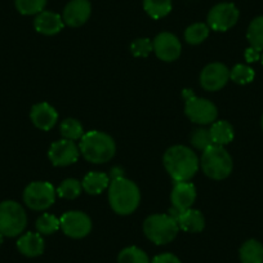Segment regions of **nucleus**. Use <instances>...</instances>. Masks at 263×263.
<instances>
[{
	"label": "nucleus",
	"mask_w": 263,
	"mask_h": 263,
	"mask_svg": "<svg viewBox=\"0 0 263 263\" xmlns=\"http://www.w3.org/2000/svg\"><path fill=\"white\" fill-rule=\"evenodd\" d=\"M163 163L169 176L176 182H190L200 166L196 154L182 145L169 147L164 154Z\"/></svg>",
	"instance_id": "nucleus-1"
},
{
	"label": "nucleus",
	"mask_w": 263,
	"mask_h": 263,
	"mask_svg": "<svg viewBox=\"0 0 263 263\" xmlns=\"http://www.w3.org/2000/svg\"><path fill=\"white\" fill-rule=\"evenodd\" d=\"M108 201L116 214L128 216L140 205V189L135 182L125 177L114 178L108 186Z\"/></svg>",
	"instance_id": "nucleus-2"
},
{
	"label": "nucleus",
	"mask_w": 263,
	"mask_h": 263,
	"mask_svg": "<svg viewBox=\"0 0 263 263\" xmlns=\"http://www.w3.org/2000/svg\"><path fill=\"white\" fill-rule=\"evenodd\" d=\"M79 150L89 163L103 164L114 158L116 146L108 135L100 130H90L84 133L80 140Z\"/></svg>",
	"instance_id": "nucleus-3"
},
{
	"label": "nucleus",
	"mask_w": 263,
	"mask_h": 263,
	"mask_svg": "<svg viewBox=\"0 0 263 263\" xmlns=\"http://www.w3.org/2000/svg\"><path fill=\"white\" fill-rule=\"evenodd\" d=\"M200 166L209 178L221 181L231 174L234 164L231 156L223 146L212 145L203 151Z\"/></svg>",
	"instance_id": "nucleus-4"
},
{
	"label": "nucleus",
	"mask_w": 263,
	"mask_h": 263,
	"mask_svg": "<svg viewBox=\"0 0 263 263\" xmlns=\"http://www.w3.org/2000/svg\"><path fill=\"white\" fill-rule=\"evenodd\" d=\"M179 227L169 214H153L143 222V232L156 245L169 244L178 235Z\"/></svg>",
	"instance_id": "nucleus-5"
},
{
	"label": "nucleus",
	"mask_w": 263,
	"mask_h": 263,
	"mask_svg": "<svg viewBox=\"0 0 263 263\" xmlns=\"http://www.w3.org/2000/svg\"><path fill=\"white\" fill-rule=\"evenodd\" d=\"M27 224L26 212L21 204L13 200L0 203V232L7 237H16L24 232Z\"/></svg>",
	"instance_id": "nucleus-6"
},
{
	"label": "nucleus",
	"mask_w": 263,
	"mask_h": 263,
	"mask_svg": "<svg viewBox=\"0 0 263 263\" xmlns=\"http://www.w3.org/2000/svg\"><path fill=\"white\" fill-rule=\"evenodd\" d=\"M182 95L186 98L184 112L190 120L200 125H209L216 121L218 111L214 103L205 98L196 97L190 89H184Z\"/></svg>",
	"instance_id": "nucleus-7"
},
{
	"label": "nucleus",
	"mask_w": 263,
	"mask_h": 263,
	"mask_svg": "<svg viewBox=\"0 0 263 263\" xmlns=\"http://www.w3.org/2000/svg\"><path fill=\"white\" fill-rule=\"evenodd\" d=\"M55 195L57 191L49 182H31L24 191V201L32 211H45L53 205Z\"/></svg>",
	"instance_id": "nucleus-8"
},
{
	"label": "nucleus",
	"mask_w": 263,
	"mask_h": 263,
	"mask_svg": "<svg viewBox=\"0 0 263 263\" xmlns=\"http://www.w3.org/2000/svg\"><path fill=\"white\" fill-rule=\"evenodd\" d=\"M61 230L66 236L72 239H83L92 231V221L84 212L70 211L60 218Z\"/></svg>",
	"instance_id": "nucleus-9"
},
{
	"label": "nucleus",
	"mask_w": 263,
	"mask_h": 263,
	"mask_svg": "<svg viewBox=\"0 0 263 263\" xmlns=\"http://www.w3.org/2000/svg\"><path fill=\"white\" fill-rule=\"evenodd\" d=\"M239 9L232 3H219L208 13V26L214 31H227L239 21Z\"/></svg>",
	"instance_id": "nucleus-10"
},
{
	"label": "nucleus",
	"mask_w": 263,
	"mask_h": 263,
	"mask_svg": "<svg viewBox=\"0 0 263 263\" xmlns=\"http://www.w3.org/2000/svg\"><path fill=\"white\" fill-rule=\"evenodd\" d=\"M230 80V70L223 63H209L200 74V84L208 92L222 89Z\"/></svg>",
	"instance_id": "nucleus-11"
},
{
	"label": "nucleus",
	"mask_w": 263,
	"mask_h": 263,
	"mask_svg": "<svg viewBox=\"0 0 263 263\" xmlns=\"http://www.w3.org/2000/svg\"><path fill=\"white\" fill-rule=\"evenodd\" d=\"M80 150L74 141L70 140H60L55 141L49 148V156L50 161L54 166H67L71 164L77 163L79 159Z\"/></svg>",
	"instance_id": "nucleus-12"
},
{
	"label": "nucleus",
	"mask_w": 263,
	"mask_h": 263,
	"mask_svg": "<svg viewBox=\"0 0 263 263\" xmlns=\"http://www.w3.org/2000/svg\"><path fill=\"white\" fill-rule=\"evenodd\" d=\"M154 52L159 60L165 62H173L178 60L182 52V45L178 37L172 32H160L154 39Z\"/></svg>",
	"instance_id": "nucleus-13"
},
{
	"label": "nucleus",
	"mask_w": 263,
	"mask_h": 263,
	"mask_svg": "<svg viewBox=\"0 0 263 263\" xmlns=\"http://www.w3.org/2000/svg\"><path fill=\"white\" fill-rule=\"evenodd\" d=\"M92 6L89 0H71L66 4L62 13L65 25L70 27H79L89 20Z\"/></svg>",
	"instance_id": "nucleus-14"
},
{
	"label": "nucleus",
	"mask_w": 263,
	"mask_h": 263,
	"mask_svg": "<svg viewBox=\"0 0 263 263\" xmlns=\"http://www.w3.org/2000/svg\"><path fill=\"white\" fill-rule=\"evenodd\" d=\"M196 200V187L191 182H176L171 194L173 208L183 212L190 209Z\"/></svg>",
	"instance_id": "nucleus-15"
},
{
	"label": "nucleus",
	"mask_w": 263,
	"mask_h": 263,
	"mask_svg": "<svg viewBox=\"0 0 263 263\" xmlns=\"http://www.w3.org/2000/svg\"><path fill=\"white\" fill-rule=\"evenodd\" d=\"M30 118L34 125L42 130H50L57 124L58 114L53 106L47 102H40L32 106Z\"/></svg>",
	"instance_id": "nucleus-16"
},
{
	"label": "nucleus",
	"mask_w": 263,
	"mask_h": 263,
	"mask_svg": "<svg viewBox=\"0 0 263 263\" xmlns=\"http://www.w3.org/2000/svg\"><path fill=\"white\" fill-rule=\"evenodd\" d=\"M65 26L62 16L50 11H43L36 14L34 20V27L39 34L55 35Z\"/></svg>",
	"instance_id": "nucleus-17"
},
{
	"label": "nucleus",
	"mask_w": 263,
	"mask_h": 263,
	"mask_svg": "<svg viewBox=\"0 0 263 263\" xmlns=\"http://www.w3.org/2000/svg\"><path fill=\"white\" fill-rule=\"evenodd\" d=\"M44 239L39 232H26L17 240V249L22 255L29 258L39 257L44 252Z\"/></svg>",
	"instance_id": "nucleus-18"
},
{
	"label": "nucleus",
	"mask_w": 263,
	"mask_h": 263,
	"mask_svg": "<svg viewBox=\"0 0 263 263\" xmlns=\"http://www.w3.org/2000/svg\"><path fill=\"white\" fill-rule=\"evenodd\" d=\"M179 230H183L186 232H201L205 227V219L200 211L197 209H186L181 212L179 217L177 218Z\"/></svg>",
	"instance_id": "nucleus-19"
},
{
	"label": "nucleus",
	"mask_w": 263,
	"mask_h": 263,
	"mask_svg": "<svg viewBox=\"0 0 263 263\" xmlns=\"http://www.w3.org/2000/svg\"><path fill=\"white\" fill-rule=\"evenodd\" d=\"M83 190L89 195H98L110 186V178L107 174L101 172H89L82 182Z\"/></svg>",
	"instance_id": "nucleus-20"
},
{
	"label": "nucleus",
	"mask_w": 263,
	"mask_h": 263,
	"mask_svg": "<svg viewBox=\"0 0 263 263\" xmlns=\"http://www.w3.org/2000/svg\"><path fill=\"white\" fill-rule=\"evenodd\" d=\"M209 132H211L213 145L217 146L229 145L230 142H232L235 136L234 128H232L231 124L226 120L214 121V123L212 124Z\"/></svg>",
	"instance_id": "nucleus-21"
},
{
	"label": "nucleus",
	"mask_w": 263,
	"mask_h": 263,
	"mask_svg": "<svg viewBox=\"0 0 263 263\" xmlns=\"http://www.w3.org/2000/svg\"><path fill=\"white\" fill-rule=\"evenodd\" d=\"M241 263H263V245L258 240L250 239L240 248Z\"/></svg>",
	"instance_id": "nucleus-22"
},
{
	"label": "nucleus",
	"mask_w": 263,
	"mask_h": 263,
	"mask_svg": "<svg viewBox=\"0 0 263 263\" xmlns=\"http://www.w3.org/2000/svg\"><path fill=\"white\" fill-rule=\"evenodd\" d=\"M172 0H143V9L154 20H160L172 12Z\"/></svg>",
	"instance_id": "nucleus-23"
},
{
	"label": "nucleus",
	"mask_w": 263,
	"mask_h": 263,
	"mask_svg": "<svg viewBox=\"0 0 263 263\" xmlns=\"http://www.w3.org/2000/svg\"><path fill=\"white\" fill-rule=\"evenodd\" d=\"M247 37L250 43V47L259 52L263 50V16L257 17L250 22Z\"/></svg>",
	"instance_id": "nucleus-24"
},
{
	"label": "nucleus",
	"mask_w": 263,
	"mask_h": 263,
	"mask_svg": "<svg viewBox=\"0 0 263 263\" xmlns=\"http://www.w3.org/2000/svg\"><path fill=\"white\" fill-rule=\"evenodd\" d=\"M209 30L211 29L208 25L203 24V22L190 25L184 31V40L192 45L200 44L209 36Z\"/></svg>",
	"instance_id": "nucleus-25"
},
{
	"label": "nucleus",
	"mask_w": 263,
	"mask_h": 263,
	"mask_svg": "<svg viewBox=\"0 0 263 263\" xmlns=\"http://www.w3.org/2000/svg\"><path fill=\"white\" fill-rule=\"evenodd\" d=\"M61 135H62V137L65 140H82V137L84 136V129H83V125L80 124V121H78L77 119L69 118L65 119L61 123Z\"/></svg>",
	"instance_id": "nucleus-26"
},
{
	"label": "nucleus",
	"mask_w": 263,
	"mask_h": 263,
	"mask_svg": "<svg viewBox=\"0 0 263 263\" xmlns=\"http://www.w3.org/2000/svg\"><path fill=\"white\" fill-rule=\"evenodd\" d=\"M118 263H151L150 258L137 247H126L119 253Z\"/></svg>",
	"instance_id": "nucleus-27"
},
{
	"label": "nucleus",
	"mask_w": 263,
	"mask_h": 263,
	"mask_svg": "<svg viewBox=\"0 0 263 263\" xmlns=\"http://www.w3.org/2000/svg\"><path fill=\"white\" fill-rule=\"evenodd\" d=\"M83 191V186L78 179L75 178H67L60 184V187L57 189V195L63 199H77L80 196Z\"/></svg>",
	"instance_id": "nucleus-28"
},
{
	"label": "nucleus",
	"mask_w": 263,
	"mask_h": 263,
	"mask_svg": "<svg viewBox=\"0 0 263 263\" xmlns=\"http://www.w3.org/2000/svg\"><path fill=\"white\" fill-rule=\"evenodd\" d=\"M14 6L24 16H34L44 11L47 0H14Z\"/></svg>",
	"instance_id": "nucleus-29"
},
{
	"label": "nucleus",
	"mask_w": 263,
	"mask_h": 263,
	"mask_svg": "<svg viewBox=\"0 0 263 263\" xmlns=\"http://www.w3.org/2000/svg\"><path fill=\"white\" fill-rule=\"evenodd\" d=\"M35 227L40 235H52L61 229L60 219L53 214L44 213L37 218Z\"/></svg>",
	"instance_id": "nucleus-30"
},
{
	"label": "nucleus",
	"mask_w": 263,
	"mask_h": 263,
	"mask_svg": "<svg viewBox=\"0 0 263 263\" xmlns=\"http://www.w3.org/2000/svg\"><path fill=\"white\" fill-rule=\"evenodd\" d=\"M254 77V70L245 65H236L230 71V79L236 83V84H249V83L253 82Z\"/></svg>",
	"instance_id": "nucleus-31"
},
{
	"label": "nucleus",
	"mask_w": 263,
	"mask_h": 263,
	"mask_svg": "<svg viewBox=\"0 0 263 263\" xmlns=\"http://www.w3.org/2000/svg\"><path fill=\"white\" fill-rule=\"evenodd\" d=\"M191 145L194 146L197 150H206L208 147H211L213 145V141H212V136L209 129L199 128L196 130H194V133L191 135Z\"/></svg>",
	"instance_id": "nucleus-32"
},
{
	"label": "nucleus",
	"mask_w": 263,
	"mask_h": 263,
	"mask_svg": "<svg viewBox=\"0 0 263 263\" xmlns=\"http://www.w3.org/2000/svg\"><path fill=\"white\" fill-rule=\"evenodd\" d=\"M154 50V44L148 37H140L130 44V52L135 57H148Z\"/></svg>",
	"instance_id": "nucleus-33"
},
{
	"label": "nucleus",
	"mask_w": 263,
	"mask_h": 263,
	"mask_svg": "<svg viewBox=\"0 0 263 263\" xmlns=\"http://www.w3.org/2000/svg\"><path fill=\"white\" fill-rule=\"evenodd\" d=\"M151 263H182V262L179 260L178 257H176V255L172 254V253H163V254L156 255Z\"/></svg>",
	"instance_id": "nucleus-34"
},
{
	"label": "nucleus",
	"mask_w": 263,
	"mask_h": 263,
	"mask_svg": "<svg viewBox=\"0 0 263 263\" xmlns=\"http://www.w3.org/2000/svg\"><path fill=\"white\" fill-rule=\"evenodd\" d=\"M245 58H247L248 62H255V61L259 60V50L252 47L248 48L247 52H245Z\"/></svg>",
	"instance_id": "nucleus-35"
},
{
	"label": "nucleus",
	"mask_w": 263,
	"mask_h": 263,
	"mask_svg": "<svg viewBox=\"0 0 263 263\" xmlns=\"http://www.w3.org/2000/svg\"><path fill=\"white\" fill-rule=\"evenodd\" d=\"M3 240H4V235L2 234V232H0V245L3 244Z\"/></svg>",
	"instance_id": "nucleus-36"
},
{
	"label": "nucleus",
	"mask_w": 263,
	"mask_h": 263,
	"mask_svg": "<svg viewBox=\"0 0 263 263\" xmlns=\"http://www.w3.org/2000/svg\"><path fill=\"white\" fill-rule=\"evenodd\" d=\"M262 128H263V118H262Z\"/></svg>",
	"instance_id": "nucleus-37"
},
{
	"label": "nucleus",
	"mask_w": 263,
	"mask_h": 263,
	"mask_svg": "<svg viewBox=\"0 0 263 263\" xmlns=\"http://www.w3.org/2000/svg\"><path fill=\"white\" fill-rule=\"evenodd\" d=\"M262 63H263V54H262Z\"/></svg>",
	"instance_id": "nucleus-38"
}]
</instances>
